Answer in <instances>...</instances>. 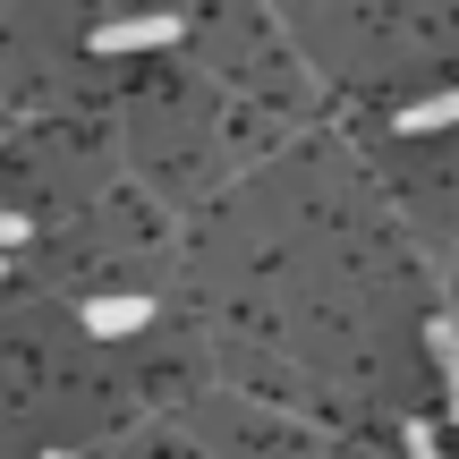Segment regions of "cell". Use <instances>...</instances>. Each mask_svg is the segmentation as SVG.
<instances>
[{"label": "cell", "instance_id": "7", "mask_svg": "<svg viewBox=\"0 0 459 459\" xmlns=\"http://www.w3.org/2000/svg\"><path fill=\"white\" fill-rule=\"evenodd\" d=\"M43 459H77V451H43Z\"/></svg>", "mask_w": 459, "mask_h": 459}, {"label": "cell", "instance_id": "6", "mask_svg": "<svg viewBox=\"0 0 459 459\" xmlns=\"http://www.w3.org/2000/svg\"><path fill=\"white\" fill-rule=\"evenodd\" d=\"M26 238V213H0V247H17Z\"/></svg>", "mask_w": 459, "mask_h": 459}, {"label": "cell", "instance_id": "4", "mask_svg": "<svg viewBox=\"0 0 459 459\" xmlns=\"http://www.w3.org/2000/svg\"><path fill=\"white\" fill-rule=\"evenodd\" d=\"M426 341H434V366H443V392H451V417H459V324H451V315H434Z\"/></svg>", "mask_w": 459, "mask_h": 459}, {"label": "cell", "instance_id": "3", "mask_svg": "<svg viewBox=\"0 0 459 459\" xmlns=\"http://www.w3.org/2000/svg\"><path fill=\"white\" fill-rule=\"evenodd\" d=\"M451 119H459V85H451V94L409 102V111H400V136H434V128H451Z\"/></svg>", "mask_w": 459, "mask_h": 459}, {"label": "cell", "instance_id": "5", "mask_svg": "<svg viewBox=\"0 0 459 459\" xmlns=\"http://www.w3.org/2000/svg\"><path fill=\"white\" fill-rule=\"evenodd\" d=\"M409 459H443V434H434L426 417H409Z\"/></svg>", "mask_w": 459, "mask_h": 459}, {"label": "cell", "instance_id": "2", "mask_svg": "<svg viewBox=\"0 0 459 459\" xmlns=\"http://www.w3.org/2000/svg\"><path fill=\"white\" fill-rule=\"evenodd\" d=\"M153 324V298H85V332L94 341H128Z\"/></svg>", "mask_w": 459, "mask_h": 459}, {"label": "cell", "instance_id": "1", "mask_svg": "<svg viewBox=\"0 0 459 459\" xmlns=\"http://www.w3.org/2000/svg\"><path fill=\"white\" fill-rule=\"evenodd\" d=\"M179 17H111V26H94V51H162L179 43Z\"/></svg>", "mask_w": 459, "mask_h": 459}]
</instances>
